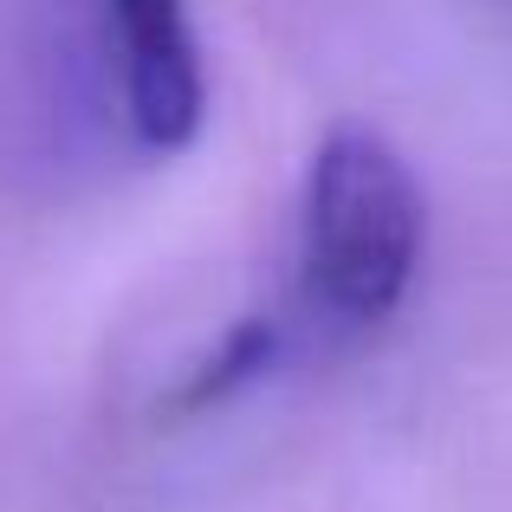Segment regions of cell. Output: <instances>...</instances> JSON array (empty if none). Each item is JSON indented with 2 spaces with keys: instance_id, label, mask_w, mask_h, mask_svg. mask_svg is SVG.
Segmentation results:
<instances>
[{
  "instance_id": "7a4b0ae2",
  "label": "cell",
  "mask_w": 512,
  "mask_h": 512,
  "mask_svg": "<svg viewBox=\"0 0 512 512\" xmlns=\"http://www.w3.org/2000/svg\"><path fill=\"white\" fill-rule=\"evenodd\" d=\"M104 39L117 59L124 124L150 156H175L201 137L208 117V72L188 0H98Z\"/></svg>"
},
{
  "instance_id": "3957f363",
  "label": "cell",
  "mask_w": 512,
  "mask_h": 512,
  "mask_svg": "<svg viewBox=\"0 0 512 512\" xmlns=\"http://www.w3.org/2000/svg\"><path fill=\"white\" fill-rule=\"evenodd\" d=\"M273 357H279V325H273V318H240V325L227 331V338L182 376V389L169 396V409H175V415H201V409H214V402L240 396L253 376L273 370Z\"/></svg>"
},
{
  "instance_id": "6da1fadb",
  "label": "cell",
  "mask_w": 512,
  "mask_h": 512,
  "mask_svg": "<svg viewBox=\"0 0 512 512\" xmlns=\"http://www.w3.org/2000/svg\"><path fill=\"white\" fill-rule=\"evenodd\" d=\"M428 247L415 169L370 124H338L312 150L299 201V299L331 331H376L402 312Z\"/></svg>"
}]
</instances>
